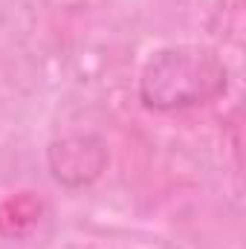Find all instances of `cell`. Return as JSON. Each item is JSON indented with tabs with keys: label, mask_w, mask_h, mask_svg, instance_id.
Listing matches in <instances>:
<instances>
[{
	"label": "cell",
	"mask_w": 246,
	"mask_h": 249,
	"mask_svg": "<svg viewBox=\"0 0 246 249\" xmlns=\"http://www.w3.org/2000/svg\"><path fill=\"white\" fill-rule=\"evenodd\" d=\"M229 87L223 58L200 44L157 50L139 72V102L154 113L191 110L217 102Z\"/></svg>",
	"instance_id": "6da1fadb"
},
{
	"label": "cell",
	"mask_w": 246,
	"mask_h": 249,
	"mask_svg": "<svg viewBox=\"0 0 246 249\" xmlns=\"http://www.w3.org/2000/svg\"><path fill=\"white\" fill-rule=\"evenodd\" d=\"M47 162L55 183L67 188H81L102 177L107 165V148L93 133H70L50 145Z\"/></svg>",
	"instance_id": "7a4b0ae2"
}]
</instances>
